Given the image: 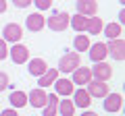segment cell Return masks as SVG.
I'll return each mask as SVG.
<instances>
[{
  "mask_svg": "<svg viewBox=\"0 0 125 116\" xmlns=\"http://www.w3.org/2000/svg\"><path fill=\"white\" fill-rule=\"evenodd\" d=\"M81 66V56L77 52H65L58 60V73H73Z\"/></svg>",
  "mask_w": 125,
  "mask_h": 116,
  "instance_id": "1",
  "label": "cell"
},
{
  "mask_svg": "<svg viewBox=\"0 0 125 116\" xmlns=\"http://www.w3.org/2000/svg\"><path fill=\"white\" fill-rule=\"evenodd\" d=\"M23 37V27L19 25V23H9V25H4V29H2V40L6 41V44H19Z\"/></svg>",
  "mask_w": 125,
  "mask_h": 116,
  "instance_id": "2",
  "label": "cell"
},
{
  "mask_svg": "<svg viewBox=\"0 0 125 116\" xmlns=\"http://www.w3.org/2000/svg\"><path fill=\"white\" fill-rule=\"evenodd\" d=\"M69 19H71V15H67V13H54L52 17L46 21V25H48V29H52V31H65L69 27Z\"/></svg>",
  "mask_w": 125,
  "mask_h": 116,
  "instance_id": "3",
  "label": "cell"
},
{
  "mask_svg": "<svg viewBox=\"0 0 125 116\" xmlns=\"http://www.w3.org/2000/svg\"><path fill=\"white\" fill-rule=\"evenodd\" d=\"M106 54L113 58V60H123V58H125V41L121 40V37H117V40H108Z\"/></svg>",
  "mask_w": 125,
  "mask_h": 116,
  "instance_id": "4",
  "label": "cell"
},
{
  "mask_svg": "<svg viewBox=\"0 0 125 116\" xmlns=\"http://www.w3.org/2000/svg\"><path fill=\"white\" fill-rule=\"evenodd\" d=\"M90 71H92V79H96V81H104L106 83L113 77V66L108 62H96Z\"/></svg>",
  "mask_w": 125,
  "mask_h": 116,
  "instance_id": "5",
  "label": "cell"
},
{
  "mask_svg": "<svg viewBox=\"0 0 125 116\" xmlns=\"http://www.w3.org/2000/svg\"><path fill=\"white\" fill-rule=\"evenodd\" d=\"M46 102H48V93H46L42 87H36V89H31L29 95H27V104L31 108H44Z\"/></svg>",
  "mask_w": 125,
  "mask_h": 116,
  "instance_id": "6",
  "label": "cell"
},
{
  "mask_svg": "<svg viewBox=\"0 0 125 116\" xmlns=\"http://www.w3.org/2000/svg\"><path fill=\"white\" fill-rule=\"evenodd\" d=\"M85 91L90 93V98H104V95H108V93H111L108 85L104 83V81H96V79H92V81L88 83Z\"/></svg>",
  "mask_w": 125,
  "mask_h": 116,
  "instance_id": "7",
  "label": "cell"
},
{
  "mask_svg": "<svg viewBox=\"0 0 125 116\" xmlns=\"http://www.w3.org/2000/svg\"><path fill=\"white\" fill-rule=\"evenodd\" d=\"M9 56L13 58L15 64H25L29 60V50L23 44H13V50H9Z\"/></svg>",
  "mask_w": 125,
  "mask_h": 116,
  "instance_id": "8",
  "label": "cell"
},
{
  "mask_svg": "<svg viewBox=\"0 0 125 116\" xmlns=\"http://www.w3.org/2000/svg\"><path fill=\"white\" fill-rule=\"evenodd\" d=\"M90 60L92 62H104V58L108 56L106 54V44L104 41H96V44H90Z\"/></svg>",
  "mask_w": 125,
  "mask_h": 116,
  "instance_id": "9",
  "label": "cell"
},
{
  "mask_svg": "<svg viewBox=\"0 0 125 116\" xmlns=\"http://www.w3.org/2000/svg\"><path fill=\"white\" fill-rule=\"evenodd\" d=\"M104 110L106 112H119L123 108V95L121 93H108L104 95Z\"/></svg>",
  "mask_w": 125,
  "mask_h": 116,
  "instance_id": "10",
  "label": "cell"
},
{
  "mask_svg": "<svg viewBox=\"0 0 125 116\" xmlns=\"http://www.w3.org/2000/svg\"><path fill=\"white\" fill-rule=\"evenodd\" d=\"M54 91H56L58 98H67V95H73V91H75V85L71 83V79H56L54 81Z\"/></svg>",
  "mask_w": 125,
  "mask_h": 116,
  "instance_id": "11",
  "label": "cell"
},
{
  "mask_svg": "<svg viewBox=\"0 0 125 116\" xmlns=\"http://www.w3.org/2000/svg\"><path fill=\"white\" fill-rule=\"evenodd\" d=\"M71 75H73V77H71V83H73V85H88L90 81H92V71H90L88 66L75 68Z\"/></svg>",
  "mask_w": 125,
  "mask_h": 116,
  "instance_id": "12",
  "label": "cell"
},
{
  "mask_svg": "<svg viewBox=\"0 0 125 116\" xmlns=\"http://www.w3.org/2000/svg\"><path fill=\"white\" fill-rule=\"evenodd\" d=\"M77 13L83 15V17H96L98 2L96 0H77Z\"/></svg>",
  "mask_w": 125,
  "mask_h": 116,
  "instance_id": "13",
  "label": "cell"
},
{
  "mask_svg": "<svg viewBox=\"0 0 125 116\" xmlns=\"http://www.w3.org/2000/svg\"><path fill=\"white\" fill-rule=\"evenodd\" d=\"M73 106L75 108H83V110H88L90 104H92V98H90V93L85 89H75L73 91Z\"/></svg>",
  "mask_w": 125,
  "mask_h": 116,
  "instance_id": "14",
  "label": "cell"
},
{
  "mask_svg": "<svg viewBox=\"0 0 125 116\" xmlns=\"http://www.w3.org/2000/svg\"><path fill=\"white\" fill-rule=\"evenodd\" d=\"M25 27L29 29V31H42L46 27V19L42 17L40 13H31L29 17L25 19Z\"/></svg>",
  "mask_w": 125,
  "mask_h": 116,
  "instance_id": "15",
  "label": "cell"
},
{
  "mask_svg": "<svg viewBox=\"0 0 125 116\" xmlns=\"http://www.w3.org/2000/svg\"><path fill=\"white\" fill-rule=\"evenodd\" d=\"M27 71H29V75H33V77H42L46 71H48V64H46L44 58H31L29 64H27Z\"/></svg>",
  "mask_w": 125,
  "mask_h": 116,
  "instance_id": "16",
  "label": "cell"
},
{
  "mask_svg": "<svg viewBox=\"0 0 125 116\" xmlns=\"http://www.w3.org/2000/svg\"><path fill=\"white\" fill-rule=\"evenodd\" d=\"M102 27H104V21L98 15H96V17H88V25H85L88 35H100V33H102Z\"/></svg>",
  "mask_w": 125,
  "mask_h": 116,
  "instance_id": "17",
  "label": "cell"
},
{
  "mask_svg": "<svg viewBox=\"0 0 125 116\" xmlns=\"http://www.w3.org/2000/svg\"><path fill=\"white\" fill-rule=\"evenodd\" d=\"M102 33L108 40H117V37L123 35V25H119V23H106L102 27Z\"/></svg>",
  "mask_w": 125,
  "mask_h": 116,
  "instance_id": "18",
  "label": "cell"
},
{
  "mask_svg": "<svg viewBox=\"0 0 125 116\" xmlns=\"http://www.w3.org/2000/svg\"><path fill=\"white\" fill-rule=\"evenodd\" d=\"M56 79H58V68H48L42 77H38V85L44 89V87H48V85H52Z\"/></svg>",
  "mask_w": 125,
  "mask_h": 116,
  "instance_id": "19",
  "label": "cell"
},
{
  "mask_svg": "<svg viewBox=\"0 0 125 116\" xmlns=\"http://www.w3.org/2000/svg\"><path fill=\"white\" fill-rule=\"evenodd\" d=\"M9 102H10V108H23V106H27V93L25 91H10V95H9Z\"/></svg>",
  "mask_w": 125,
  "mask_h": 116,
  "instance_id": "20",
  "label": "cell"
},
{
  "mask_svg": "<svg viewBox=\"0 0 125 116\" xmlns=\"http://www.w3.org/2000/svg\"><path fill=\"white\" fill-rule=\"evenodd\" d=\"M56 114H61V116H73V114H75V106H73V102H71V99H67V98L58 99Z\"/></svg>",
  "mask_w": 125,
  "mask_h": 116,
  "instance_id": "21",
  "label": "cell"
},
{
  "mask_svg": "<svg viewBox=\"0 0 125 116\" xmlns=\"http://www.w3.org/2000/svg\"><path fill=\"white\" fill-rule=\"evenodd\" d=\"M56 108H58V95L56 93H48V102L44 106L42 116H56Z\"/></svg>",
  "mask_w": 125,
  "mask_h": 116,
  "instance_id": "22",
  "label": "cell"
},
{
  "mask_svg": "<svg viewBox=\"0 0 125 116\" xmlns=\"http://www.w3.org/2000/svg\"><path fill=\"white\" fill-rule=\"evenodd\" d=\"M85 25H88V17H83V15H79V13H75L69 19V27H73L77 33L85 31Z\"/></svg>",
  "mask_w": 125,
  "mask_h": 116,
  "instance_id": "23",
  "label": "cell"
},
{
  "mask_svg": "<svg viewBox=\"0 0 125 116\" xmlns=\"http://www.w3.org/2000/svg\"><path fill=\"white\" fill-rule=\"evenodd\" d=\"M73 48H75L77 54H79V52H88V48H90V37L77 33V35L73 37Z\"/></svg>",
  "mask_w": 125,
  "mask_h": 116,
  "instance_id": "24",
  "label": "cell"
},
{
  "mask_svg": "<svg viewBox=\"0 0 125 116\" xmlns=\"http://www.w3.org/2000/svg\"><path fill=\"white\" fill-rule=\"evenodd\" d=\"M31 4H36L38 10H48L50 6H52V0H33Z\"/></svg>",
  "mask_w": 125,
  "mask_h": 116,
  "instance_id": "25",
  "label": "cell"
},
{
  "mask_svg": "<svg viewBox=\"0 0 125 116\" xmlns=\"http://www.w3.org/2000/svg\"><path fill=\"white\" fill-rule=\"evenodd\" d=\"M4 58H9V48H6V41L0 37V60H4Z\"/></svg>",
  "mask_w": 125,
  "mask_h": 116,
  "instance_id": "26",
  "label": "cell"
},
{
  "mask_svg": "<svg viewBox=\"0 0 125 116\" xmlns=\"http://www.w3.org/2000/svg\"><path fill=\"white\" fill-rule=\"evenodd\" d=\"M6 87H9V75L0 71V91H2V89H6Z\"/></svg>",
  "mask_w": 125,
  "mask_h": 116,
  "instance_id": "27",
  "label": "cell"
},
{
  "mask_svg": "<svg viewBox=\"0 0 125 116\" xmlns=\"http://www.w3.org/2000/svg\"><path fill=\"white\" fill-rule=\"evenodd\" d=\"M33 0H13V4L17 6V8H25V6H29Z\"/></svg>",
  "mask_w": 125,
  "mask_h": 116,
  "instance_id": "28",
  "label": "cell"
},
{
  "mask_svg": "<svg viewBox=\"0 0 125 116\" xmlns=\"http://www.w3.org/2000/svg\"><path fill=\"white\" fill-rule=\"evenodd\" d=\"M0 116H19V114H17V110H15V108H6V110L0 112Z\"/></svg>",
  "mask_w": 125,
  "mask_h": 116,
  "instance_id": "29",
  "label": "cell"
},
{
  "mask_svg": "<svg viewBox=\"0 0 125 116\" xmlns=\"http://www.w3.org/2000/svg\"><path fill=\"white\" fill-rule=\"evenodd\" d=\"M9 4H6V0H0V13H6Z\"/></svg>",
  "mask_w": 125,
  "mask_h": 116,
  "instance_id": "30",
  "label": "cell"
},
{
  "mask_svg": "<svg viewBox=\"0 0 125 116\" xmlns=\"http://www.w3.org/2000/svg\"><path fill=\"white\" fill-rule=\"evenodd\" d=\"M123 21H125V10H121V13H119V21H117V23L123 25Z\"/></svg>",
  "mask_w": 125,
  "mask_h": 116,
  "instance_id": "31",
  "label": "cell"
},
{
  "mask_svg": "<svg viewBox=\"0 0 125 116\" xmlns=\"http://www.w3.org/2000/svg\"><path fill=\"white\" fill-rule=\"evenodd\" d=\"M81 116H98V114H96V112H92V110H85Z\"/></svg>",
  "mask_w": 125,
  "mask_h": 116,
  "instance_id": "32",
  "label": "cell"
},
{
  "mask_svg": "<svg viewBox=\"0 0 125 116\" xmlns=\"http://www.w3.org/2000/svg\"><path fill=\"white\" fill-rule=\"evenodd\" d=\"M119 2H125V0H119Z\"/></svg>",
  "mask_w": 125,
  "mask_h": 116,
  "instance_id": "33",
  "label": "cell"
}]
</instances>
